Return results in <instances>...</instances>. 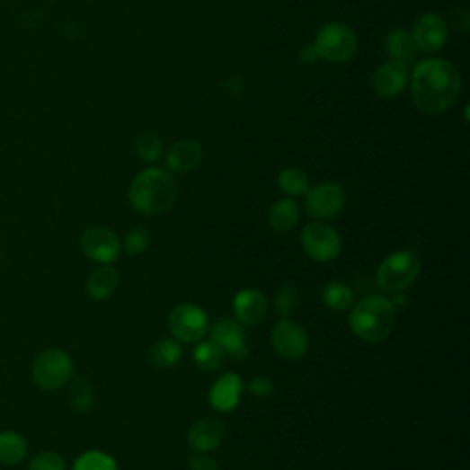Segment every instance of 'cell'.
Masks as SVG:
<instances>
[{
    "instance_id": "obj_12",
    "label": "cell",
    "mask_w": 470,
    "mask_h": 470,
    "mask_svg": "<svg viewBox=\"0 0 470 470\" xmlns=\"http://www.w3.org/2000/svg\"><path fill=\"white\" fill-rule=\"evenodd\" d=\"M209 336L216 344L221 346L225 355L232 357L235 362H244L250 355L246 344V331L244 325L235 318H221L209 327Z\"/></svg>"
},
{
    "instance_id": "obj_21",
    "label": "cell",
    "mask_w": 470,
    "mask_h": 470,
    "mask_svg": "<svg viewBox=\"0 0 470 470\" xmlns=\"http://www.w3.org/2000/svg\"><path fill=\"white\" fill-rule=\"evenodd\" d=\"M120 285V274L111 265H102L87 281V294L94 302H103L111 297Z\"/></svg>"
},
{
    "instance_id": "obj_7",
    "label": "cell",
    "mask_w": 470,
    "mask_h": 470,
    "mask_svg": "<svg viewBox=\"0 0 470 470\" xmlns=\"http://www.w3.org/2000/svg\"><path fill=\"white\" fill-rule=\"evenodd\" d=\"M167 327L171 336L179 340L181 344H197L209 331V318L200 306L184 302L171 309Z\"/></svg>"
},
{
    "instance_id": "obj_4",
    "label": "cell",
    "mask_w": 470,
    "mask_h": 470,
    "mask_svg": "<svg viewBox=\"0 0 470 470\" xmlns=\"http://www.w3.org/2000/svg\"><path fill=\"white\" fill-rule=\"evenodd\" d=\"M421 274V260L412 250H399L384 258L377 269L375 283L382 292L397 294L410 288Z\"/></svg>"
},
{
    "instance_id": "obj_10",
    "label": "cell",
    "mask_w": 470,
    "mask_h": 470,
    "mask_svg": "<svg viewBox=\"0 0 470 470\" xmlns=\"http://www.w3.org/2000/svg\"><path fill=\"white\" fill-rule=\"evenodd\" d=\"M270 344L281 359L296 362L302 360L309 351V334L300 324L285 318L272 327Z\"/></svg>"
},
{
    "instance_id": "obj_3",
    "label": "cell",
    "mask_w": 470,
    "mask_h": 470,
    "mask_svg": "<svg viewBox=\"0 0 470 470\" xmlns=\"http://www.w3.org/2000/svg\"><path fill=\"white\" fill-rule=\"evenodd\" d=\"M348 324L353 334L362 341L380 344L394 333L397 325V309L386 296H364L360 302L351 306Z\"/></svg>"
},
{
    "instance_id": "obj_5",
    "label": "cell",
    "mask_w": 470,
    "mask_h": 470,
    "mask_svg": "<svg viewBox=\"0 0 470 470\" xmlns=\"http://www.w3.org/2000/svg\"><path fill=\"white\" fill-rule=\"evenodd\" d=\"M357 49L359 39L355 31L341 22L322 26L313 45L316 58L327 63H346L357 54Z\"/></svg>"
},
{
    "instance_id": "obj_22",
    "label": "cell",
    "mask_w": 470,
    "mask_h": 470,
    "mask_svg": "<svg viewBox=\"0 0 470 470\" xmlns=\"http://www.w3.org/2000/svg\"><path fill=\"white\" fill-rule=\"evenodd\" d=\"M182 357H184L182 344L175 338L156 340L149 351V360L156 369L175 368L182 360Z\"/></svg>"
},
{
    "instance_id": "obj_14",
    "label": "cell",
    "mask_w": 470,
    "mask_h": 470,
    "mask_svg": "<svg viewBox=\"0 0 470 470\" xmlns=\"http://www.w3.org/2000/svg\"><path fill=\"white\" fill-rule=\"evenodd\" d=\"M408 81H410L408 67L395 63V61L382 63L380 67L375 68V72L371 75V84H373L375 94L384 100H392V98L401 96L406 89Z\"/></svg>"
},
{
    "instance_id": "obj_16",
    "label": "cell",
    "mask_w": 470,
    "mask_h": 470,
    "mask_svg": "<svg viewBox=\"0 0 470 470\" xmlns=\"http://www.w3.org/2000/svg\"><path fill=\"white\" fill-rule=\"evenodd\" d=\"M243 392H244L243 378L235 373H225L213 382V386L209 388L208 394L209 406L219 413H230L239 406Z\"/></svg>"
},
{
    "instance_id": "obj_18",
    "label": "cell",
    "mask_w": 470,
    "mask_h": 470,
    "mask_svg": "<svg viewBox=\"0 0 470 470\" xmlns=\"http://www.w3.org/2000/svg\"><path fill=\"white\" fill-rule=\"evenodd\" d=\"M202 146L197 140H179L165 153V165L171 173H188L202 160Z\"/></svg>"
},
{
    "instance_id": "obj_32",
    "label": "cell",
    "mask_w": 470,
    "mask_h": 470,
    "mask_svg": "<svg viewBox=\"0 0 470 470\" xmlns=\"http://www.w3.org/2000/svg\"><path fill=\"white\" fill-rule=\"evenodd\" d=\"M28 470H67V461L58 452H40L30 461Z\"/></svg>"
},
{
    "instance_id": "obj_35",
    "label": "cell",
    "mask_w": 470,
    "mask_h": 470,
    "mask_svg": "<svg viewBox=\"0 0 470 470\" xmlns=\"http://www.w3.org/2000/svg\"><path fill=\"white\" fill-rule=\"evenodd\" d=\"M0 262H3V255H0Z\"/></svg>"
},
{
    "instance_id": "obj_6",
    "label": "cell",
    "mask_w": 470,
    "mask_h": 470,
    "mask_svg": "<svg viewBox=\"0 0 470 470\" xmlns=\"http://www.w3.org/2000/svg\"><path fill=\"white\" fill-rule=\"evenodd\" d=\"M31 378L40 390L56 392L74 378V362L61 350H47L33 360Z\"/></svg>"
},
{
    "instance_id": "obj_30",
    "label": "cell",
    "mask_w": 470,
    "mask_h": 470,
    "mask_svg": "<svg viewBox=\"0 0 470 470\" xmlns=\"http://www.w3.org/2000/svg\"><path fill=\"white\" fill-rule=\"evenodd\" d=\"M272 306L279 320L290 318L297 309V290L292 285H281L274 294Z\"/></svg>"
},
{
    "instance_id": "obj_1",
    "label": "cell",
    "mask_w": 470,
    "mask_h": 470,
    "mask_svg": "<svg viewBox=\"0 0 470 470\" xmlns=\"http://www.w3.org/2000/svg\"><path fill=\"white\" fill-rule=\"evenodd\" d=\"M461 93L459 70L447 59L432 58L415 65L412 72V100L424 114L448 111Z\"/></svg>"
},
{
    "instance_id": "obj_33",
    "label": "cell",
    "mask_w": 470,
    "mask_h": 470,
    "mask_svg": "<svg viewBox=\"0 0 470 470\" xmlns=\"http://www.w3.org/2000/svg\"><path fill=\"white\" fill-rule=\"evenodd\" d=\"M248 390L252 395L260 397V399H267L274 394V380L267 375H258L253 377L250 382H248Z\"/></svg>"
},
{
    "instance_id": "obj_9",
    "label": "cell",
    "mask_w": 470,
    "mask_h": 470,
    "mask_svg": "<svg viewBox=\"0 0 470 470\" xmlns=\"http://www.w3.org/2000/svg\"><path fill=\"white\" fill-rule=\"evenodd\" d=\"M306 211L315 221H329L338 217L346 208V190L336 182H320L304 195Z\"/></svg>"
},
{
    "instance_id": "obj_31",
    "label": "cell",
    "mask_w": 470,
    "mask_h": 470,
    "mask_svg": "<svg viewBox=\"0 0 470 470\" xmlns=\"http://www.w3.org/2000/svg\"><path fill=\"white\" fill-rule=\"evenodd\" d=\"M121 244H123V250H125L127 255H133V258H137V255H142L149 248L151 234L142 226L133 228V230L127 232Z\"/></svg>"
},
{
    "instance_id": "obj_19",
    "label": "cell",
    "mask_w": 470,
    "mask_h": 470,
    "mask_svg": "<svg viewBox=\"0 0 470 470\" xmlns=\"http://www.w3.org/2000/svg\"><path fill=\"white\" fill-rule=\"evenodd\" d=\"M384 49H386L390 61H395V63H401L406 67H410L417 59V54H419L412 31H408L404 28L390 31L386 40H384Z\"/></svg>"
},
{
    "instance_id": "obj_11",
    "label": "cell",
    "mask_w": 470,
    "mask_h": 470,
    "mask_svg": "<svg viewBox=\"0 0 470 470\" xmlns=\"http://www.w3.org/2000/svg\"><path fill=\"white\" fill-rule=\"evenodd\" d=\"M83 253L100 265H111L118 260L121 243L118 235L105 226H91L83 232L79 239Z\"/></svg>"
},
{
    "instance_id": "obj_2",
    "label": "cell",
    "mask_w": 470,
    "mask_h": 470,
    "mask_svg": "<svg viewBox=\"0 0 470 470\" xmlns=\"http://www.w3.org/2000/svg\"><path fill=\"white\" fill-rule=\"evenodd\" d=\"M179 199V184L169 169L147 167L133 179L129 202L142 216L155 217L169 211Z\"/></svg>"
},
{
    "instance_id": "obj_24",
    "label": "cell",
    "mask_w": 470,
    "mask_h": 470,
    "mask_svg": "<svg viewBox=\"0 0 470 470\" xmlns=\"http://www.w3.org/2000/svg\"><path fill=\"white\" fill-rule=\"evenodd\" d=\"M322 300L324 304L334 311V313H344L351 309L355 302L353 288L344 281H329L322 290Z\"/></svg>"
},
{
    "instance_id": "obj_28",
    "label": "cell",
    "mask_w": 470,
    "mask_h": 470,
    "mask_svg": "<svg viewBox=\"0 0 470 470\" xmlns=\"http://www.w3.org/2000/svg\"><path fill=\"white\" fill-rule=\"evenodd\" d=\"M135 151L142 162L155 164L160 160V156L164 153V142L156 133L144 131L138 135V138L135 142Z\"/></svg>"
},
{
    "instance_id": "obj_8",
    "label": "cell",
    "mask_w": 470,
    "mask_h": 470,
    "mask_svg": "<svg viewBox=\"0 0 470 470\" xmlns=\"http://www.w3.org/2000/svg\"><path fill=\"white\" fill-rule=\"evenodd\" d=\"M300 241L304 252L316 263H331L341 252L340 234L324 221H313L306 225Z\"/></svg>"
},
{
    "instance_id": "obj_26",
    "label": "cell",
    "mask_w": 470,
    "mask_h": 470,
    "mask_svg": "<svg viewBox=\"0 0 470 470\" xmlns=\"http://www.w3.org/2000/svg\"><path fill=\"white\" fill-rule=\"evenodd\" d=\"M28 454L26 439L17 432L0 434V463L13 466L21 463Z\"/></svg>"
},
{
    "instance_id": "obj_29",
    "label": "cell",
    "mask_w": 470,
    "mask_h": 470,
    "mask_svg": "<svg viewBox=\"0 0 470 470\" xmlns=\"http://www.w3.org/2000/svg\"><path fill=\"white\" fill-rule=\"evenodd\" d=\"M72 470H118V463L105 452L89 450L75 459Z\"/></svg>"
},
{
    "instance_id": "obj_20",
    "label": "cell",
    "mask_w": 470,
    "mask_h": 470,
    "mask_svg": "<svg viewBox=\"0 0 470 470\" xmlns=\"http://www.w3.org/2000/svg\"><path fill=\"white\" fill-rule=\"evenodd\" d=\"M300 223V206L290 197L276 200L269 209V225L278 234H287Z\"/></svg>"
},
{
    "instance_id": "obj_27",
    "label": "cell",
    "mask_w": 470,
    "mask_h": 470,
    "mask_svg": "<svg viewBox=\"0 0 470 470\" xmlns=\"http://www.w3.org/2000/svg\"><path fill=\"white\" fill-rule=\"evenodd\" d=\"M70 392H68V401L74 412L77 413H87L94 406V390L91 386L89 380H84L81 377L70 380Z\"/></svg>"
},
{
    "instance_id": "obj_25",
    "label": "cell",
    "mask_w": 470,
    "mask_h": 470,
    "mask_svg": "<svg viewBox=\"0 0 470 470\" xmlns=\"http://www.w3.org/2000/svg\"><path fill=\"white\" fill-rule=\"evenodd\" d=\"M278 188L290 199L304 197L311 188L309 175L300 167H285L278 175Z\"/></svg>"
},
{
    "instance_id": "obj_15",
    "label": "cell",
    "mask_w": 470,
    "mask_h": 470,
    "mask_svg": "<svg viewBox=\"0 0 470 470\" xmlns=\"http://www.w3.org/2000/svg\"><path fill=\"white\" fill-rule=\"evenodd\" d=\"M226 434L225 422L216 417H200L188 430V445L193 452L211 454L217 450Z\"/></svg>"
},
{
    "instance_id": "obj_13",
    "label": "cell",
    "mask_w": 470,
    "mask_h": 470,
    "mask_svg": "<svg viewBox=\"0 0 470 470\" xmlns=\"http://www.w3.org/2000/svg\"><path fill=\"white\" fill-rule=\"evenodd\" d=\"M415 47L422 54H436L439 52L448 39V26L439 13L429 12L422 13L412 30Z\"/></svg>"
},
{
    "instance_id": "obj_17",
    "label": "cell",
    "mask_w": 470,
    "mask_h": 470,
    "mask_svg": "<svg viewBox=\"0 0 470 470\" xmlns=\"http://www.w3.org/2000/svg\"><path fill=\"white\" fill-rule=\"evenodd\" d=\"M234 316L243 325H258L267 318L269 302L262 290L243 288L234 296Z\"/></svg>"
},
{
    "instance_id": "obj_34",
    "label": "cell",
    "mask_w": 470,
    "mask_h": 470,
    "mask_svg": "<svg viewBox=\"0 0 470 470\" xmlns=\"http://www.w3.org/2000/svg\"><path fill=\"white\" fill-rule=\"evenodd\" d=\"M190 470H221V468H219V463L209 454L195 452L190 457Z\"/></svg>"
},
{
    "instance_id": "obj_23",
    "label": "cell",
    "mask_w": 470,
    "mask_h": 470,
    "mask_svg": "<svg viewBox=\"0 0 470 470\" xmlns=\"http://www.w3.org/2000/svg\"><path fill=\"white\" fill-rule=\"evenodd\" d=\"M225 351L211 338L197 341L193 350V362L204 373H216L225 366Z\"/></svg>"
}]
</instances>
